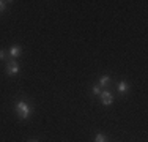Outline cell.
I'll return each instance as SVG.
<instances>
[{
	"mask_svg": "<svg viewBox=\"0 0 148 142\" xmlns=\"http://www.w3.org/2000/svg\"><path fill=\"white\" fill-rule=\"evenodd\" d=\"M14 108H16L17 117H19V119H22V120H27V119L32 115V112H33L32 106H30L27 101H22V99H21V101H16Z\"/></svg>",
	"mask_w": 148,
	"mask_h": 142,
	"instance_id": "1",
	"label": "cell"
},
{
	"mask_svg": "<svg viewBox=\"0 0 148 142\" xmlns=\"http://www.w3.org/2000/svg\"><path fill=\"white\" fill-rule=\"evenodd\" d=\"M5 71H6V74H8V76H14V74L19 73V63H17L16 60H8Z\"/></svg>",
	"mask_w": 148,
	"mask_h": 142,
	"instance_id": "2",
	"label": "cell"
},
{
	"mask_svg": "<svg viewBox=\"0 0 148 142\" xmlns=\"http://www.w3.org/2000/svg\"><path fill=\"white\" fill-rule=\"evenodd\" d=\"M21 54H22V46H19V44L11 46V48H10V51H8V55H10V59H11V60L17 59Z\"/></svg>",
	"mask_w": 148,
	"mask_h": 142,
	"instance_id": "3",
	"label": "cell"
},
{
	"mask_svg": "<svg viewBox=\"0 0 148 142\" xmlns=\"http://www.w3.org/2000/svg\"><path fill=\"white\" fill-rule=\"evenodd\" d=\"M101 101H103L104 106H110L112 104V101H114V95L110 93V90L101 92Z\"/></svg>",
	"mask_w": 148,
	"mask_h": 142,
	"instance_id": "4",
	"label": "cell"
},
{
	"mask_svg": "<svg viewBox=\"0 0 148 142\" xmlns=\"http://www.w3.org/2000/svg\"><path fill=\"white\" fill-rule=\"evenodd\" d=\"M112 82V79H110V76H107V74H103V76L99 77V87H109Z\"/></svg>",
	"mask_w": 148,
	"mask_h": 142,
	"instance_id": "5",
	"label": "cell"
},
{
	"mask_svg": "<svg viewBox=\"0 0 148 142\" xmlns=\"http://www.w3.org/2000/svg\"><path fill=\"white\" fill-rule=\"evenodd\" d=\"M128 90H129V84L126 82V81H120V82H118V92H120V95L128 93Z\"/></svg>",
	"mask_w": 148,
	"mask_h": 142,
	"instance_id": "6",
	"label": "cell"
},
{
	"mask_svg": "<svg viewBox=\"0 0 148 142\" xmlns=\"http://www.w3.org/2000/svg\"><path fill=\"white\" fill-rule=\"evenodd\" d=\"M91 92H93V95H101V87L99 85H95V87L91 88Z\"/></svg>",
	"mask_w": 148,
	"mask_h": 142,
	"instance_id": "7",
	"label": "cell"
},
{
	"mask_svg": "<svg viewBox=\"0 0 148 142\" xmlns=\"http://www.w3.org/2000/svg\"><path fill=\"white\" fill-rule=\"evenodd\" d=\"M6 57H8V52L5 49H0V60H5Z\"/></svg>",
	"mask_w": 148,
	"mask_h": 142,
	"instance_id": "8",
	"label": "cell"
},
{
	"mask_svg": "<svg viewBox=\"0 0 148 142\" xmlns=\"http://www.w3.org/2000/svg\"><path fill=\"white\" fill-rule=\"evenodd\" d=\"M95 142H106V136H104V134H98V136H96V141H95Z\"/></svg>",
	"mask_w": 148,
	"mask_h": 142,
	"instance_id": "9",
	"label": "cell"
},
{
	"mask_svg": "<svg viewBox=\"0 0 148 142\" xmlns=\"http://www.w3.org/2000/svg\"><path fill=\"white\" fill-rule=\"evenodd\" d=\"M5 8H6V2L0 0V13H2V11H5Z\"/></svg>",
	"mask_w": 148,
	"mask_h": 142,
	"instance_id": "10",
	"label": "cell"
},
{
	"mask_svg": "<svg viewBox=\"0 0 148 142\" xmlns=\"http://www.w3.org/2000/svg\"><path fill=\"white\" fill-rule=\"evenodd\" d=\"M29 142H40V141H36V139H32V141H29Z\"/></svg>",
	"mask_w": 148,
	"mask_h": 142,
	"instance_id": "11",
	"label": "cell"
}]
</instances>
